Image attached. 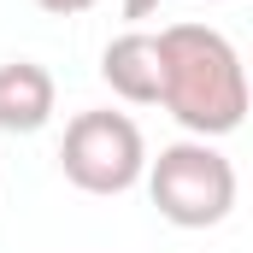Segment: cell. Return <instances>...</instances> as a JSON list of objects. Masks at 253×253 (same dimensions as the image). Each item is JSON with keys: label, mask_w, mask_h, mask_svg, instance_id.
<instances>
[{"label": "cell", "mask_w": 253, "mask_h": 253, "mask_svg": "<svg viewBox=\"0 0 253 253\" xmlns=\"http://www.w3.org/2000/svg\"><path fill=\"white\" fill-rule=\"evenodd\" d=\"M159 106L194 141H218L248 118V71L224 30L212 24H165L159 36Z\"/></svg>", "instance_id": "cell-1"}, {"label": "cell", "mask_w": 253, "mask_h": 253, "mask_svg": "<svg viewBox=\"0 0 253 253\" xmlns=\"http://www.w3.org/2000/svg\"><path fill=\"white\" fill-rule=\"evenodd\" d=\"M147 194L159 206L165 224L177 230H212L236 212V165L212 147V141H171L159 147V159H147Z\"/></svg>", "instance_id": "cell-2"}, {"label": "cell", "mask_w": 253, "mask_h": 253, "mask_svg": "<svg viewBox=\"0 0 253 253\" xmlns=\"http://www.w3.org/2000/svg\"><path fill=\"white\" fill-rule=\"evenodd\" d=\"M59 171L83 194H129L147 171V141L129 112H112V106L77 112L59 141Z\"/></svg>", "instance_id": "cell-3"}, {"label": "cell", "mask_w": 253, "mask_h": 253, "mask_svg": "<svg viewBox=\"0 0 253 253\" xmlns=\"http://www.w3.org/2000/svg\"><path fill=\"white\" fill-rule=\"evenodd\" d=\"M53 106H59V88H53V71L36 59H6L0 65V129L6 135H36V129L53 124Z\"/></svg>", "instance_id": "cell-4"}, {"label": "cell", "mask_w": 253, "mask_h": 253, "mask_svg": "<svg viewBox=\"0 0 253 253\" xmlns=\"http://www.w3.org/2000/svg\"><path fill=\"white\" fill-rule=\"evenodd\" d=\"M100 77H106V88L118 100H129V106H159V42L147 30L112 36L106 53H100Z\"/></svg>", "instance_id": "cell-5"}, {"label": "cell", "mask_w": 253, "mask_h": 253, "mask_svg": "<svg viewBox=\"0 0 253 253\" xmlns=\"http://www.w3.org/2000/svg\"><path fill=\"white\" fill-rule=\"evenodd\" d=\"M36 6H42L47 18H83V12H94L100 0H36Z\"/></svg>", "instance_id": "cell-6"}, {"label": "cell", "mask_w": 253, "mask_h": 253, "mask_svg": "<svg viewBox=\"0 0 253 253\" xmlns=\"http://www.w3.org/2000/svg\"><path fill=\"white\" fill-rule=\"evenodd\" d=\"M118 6H124L129 24H141V18H153V12H159V0H118Z\"/></svg>", "instance_id": "cell-7"}]
</instances>
